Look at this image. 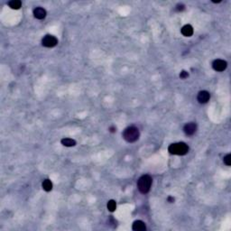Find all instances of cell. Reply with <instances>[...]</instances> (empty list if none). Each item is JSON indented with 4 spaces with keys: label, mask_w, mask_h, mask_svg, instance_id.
<instances>
[{
    "label": "cell",
    "mask_w": 231,
    "mask_h": 231,
    "mask_svg": "<svg viewBox=\"0 0 231 231\" xmlns=\"http://www.w3.org/2000/svg\"><path fill=\"white\" fill-rule=\"evenodd\" d=\"M152 177L145 174L141 176L137 181V188L139 191L143 194H146L150 191L151 186H152Z\"/></svg>",
    "instance_id": "obj_1"
},
{
    "label": "cell",
    "mask_w": 231,
    "mask_h": 231,
    "mask_svg": "<svg viewBox=\"0 0 231 231\" xmlns=\"http://www.w3.org/2000/svg\"><path fill=\"white\" fill-rule=\"evenodd\" d=\"M140 136V133L137 127H128L123 133V137L128 143H134L137 141Z\"/></svg>",
    "instance_id": "obj_2"
},
{
    "label": "cell",
    "mask_w": 231,
    "mask_h": 231,
    "mask_svg": "<svg viewBox=\"0 0 231 231\" xmlns=\"http://www.w3.org/2000/svg\"><path fill=\"white\" fill-rule=\"evenodd\" d=\"M168 151L171 154H176V155H185L189 152V147L185 143H176L172 144L168 147Z\"/></svg>",
    "instance_id": "obj_3"
},
{
    "label": "cell",
    "mask_w": 231,
    "mask_h": 231,
    "mask_svg": "<svg viewBox=\"0 0 231 231\" xmlns=\"http://www.w3.org/2000/svg\"><path fill=\"white\" fill-rule=\"evenodd\" d=\"M58 44L57 38L53 35H45L43 40H42V44L43 46L47 47V48H52V47L56 46Z\"/></svg>",
    "instance_id": "obj_4"
},
{
    "label": "cell",
    "mask_w": 231,
    "mask_h": 231,
    "mask_svg": "<svg viewBox=\"0 0 231 231\" xmlns=\"http://www.w3.org/2000/svg\"><path fill=\"white\" fill-rule=\"evenodd\" d=\"M227 66H228L227 61L223 60H220V59L215 60L212 63V67L216 71H223L227 69Z\"/></svg>",
    "instance_id": "obj_5"
},
{
    "label": "cell",
    "mask_w": 231,
    "mask_h": 231,
    "mask_svg": "<svg viewBox=\"0 0 231 231\" xmlns=\"http://www.w3.org/2000/svg\"><path fill=\"white\" fill-rule=\"evenodd\" d=\"M210 99V94L207 90H201L200 91L198 96H197V99L200 104H205L207 103Z\"/></svg>",
    "instance_id": "obj_6"
},
{
    "label": "cell",
    "mask_w": 231,
    "mask_h": 231,
    "mask_svg": "<svg viewBox=\"0 0 231 231\" xmlns=\"http://www.w3.org/2000/svg\"><path fill=\"white\" fill-rule=\"evenodd\" d=\"M197 130V125L194 122H191L186 124L183 127V131L187 136H192L195 134Z\"/></svg>",
    "instance_id": "obj_7"
},
{
    "label": "cell",
    "mask_w": 231,
    "mask_h": 231,
    "mask_svg": "<svg viewBox=\"0 0 231 231\" xmlns=\"http://www.w3.org/2000/svg\"><path fill=\"white\" fill-rule=\"evenodd\" d=\"M46 15V10L44 8H43V7H36L35 10H34V15H35V17L37 18V19H39V20H42V19L45 18Z\"/></svg>",
    "instance_id": "obj_8"
},
{
    "label": "cell",
    "mask_w": 231,
    "mask_h": 231,
    "mask_svg": "<svg viewBox=\"0 0 231 231\" xmlns=\"http://www.w3.org/2000/svg\"><path fill=\"white\" fill-rule=\"evenodd\" d=\"M132 229L135 231H145L146 229V226L145 223L143 222L142 220H136L133 223Z\"/></svg>",
    "instance_id": "obj_9"
},
{
    "label": "cell",
    "mask_w": 231,
    "mask_h": 231,
    "mask_svg": "<svg viewBox=\"0 0 231 231\" xmlns=\"http://www.w3.org/2000/svg\"><path fill=\"white\" fill-rule=\"evenodd\" d=\"M182 34L186 37H191L193 35V28L191 24H186L182 28Z\"/></svg>",
    "instance_id": "obj_10"
},
{
    "label": "cell",
    "mask_w": 231,
    "mask_h": 231,
    "mask_svg": "<svg viewBox=\"0 0 231 231\" xmlns=\"http://www.w3.org/2000/svg\"><path fill=\"white\" fill-rule=\"evenodd\" d=\"M61 145L67 147H71V146H75L76 145V141L71 138H63L61 139Z\"/></svg>",
    "instance_id": "obj_11"
},
{
    "label": "cell",
    "mask_w": 231,
    "mask_h": 231,
    "mask_svg": "<svg viewBox=\"0 0 231 231\" xmlns=\"http://www.w3.org/2000/svg\"><path fill=\"white\" fill-rule=\"evenodd\" d=\"M8 6L12 9H19L22 6V2L20 0H12L8 3Z\"/></svg>",
    "instance_id": "obj_12"
},
{
    "label": "cell",
    "mask_w": 231,
    "mask_h": 231,
    "mask_svg": "<svg viewBox=\"0 0 231 231\" xmlns=\"http://www.w3.org/2000/svg\"><path fill=\"white\" fill-rule=\"evenodd\" d=\"M43 189L45 191H51L52 190V182L50 181V180H44V182H43Z\"/></svg>",
    "instance_id": "obj_13"
},
{
    "label": "cell",
    "mask_w": 231,
    "mask_h": 231,
    "mask_svg": "<svg viewBox=\"0 0 231 231\" xmlns=\"http://www.w3.org/2000/svg\"><path fill=\"white\" fill-rule=\"evenodd\" d=\"M116 208V203L115 200H111L107 202V209L111 212L115 211Z\"/></svg>",
    "instance_id": "obj_14"
},
{
    "label": "cell",
    "mask_w": 231,
    "mask_h": 231,
    "mask_svg": "<svg viewBox=\"0 0 231 231\" xmlns=\"http://www.w3.org/2000/svg\"><path fill=\"white\" fill-rule=\"evenodd\" d=\"M224 162L228 165V166H230L231 165V154H227L225 157H224Z\"/></svg>",
    "instance_id": "obj_15"
},
{
    "label": "cell",
    "mask_w": 231,
    "mask_h": 231,
    "mask_svg": "<svg viewBox=\"0 0 231 231\" xmlns=\"http://www.w3.org/2000/svg\"><path fill=\"white\" fill-rule=\"evenodd\" d=\"M189 77V73L187 72V71H185V70H183L182 72H181V74H180V78L181 79H186V78H188Z\"/></svg>",
    "instance_id": "obj_16"
},
{
    "label": "cell",
    "mask_w": 231,
    "mask_h": 231,
    "mask_svg": "<svg viewBox=\"0 0 231 231\" xmlns=\"http://www.w3.org/2000/svg\"><path fill=\"white\" fill-rule=\"evenodd\" d=\"M183 9H184V6H183V4H181V5L179 4V5L176 6V10H177V11H183Z\"/></svg>",
    "instance_id": "obj_17"
},
{
    "label": "cell",
    "mask_w": 231,
    "mask_h": 231,
    "mask_svg": "<svg viewBox=\"0 0 231 231\" xmlns=\"http://www.w3.org/2000/svg\"><path fill=\"white\" fill-rule=\"evenodd\" d=\"M167 200H168V201L171 202V203H173V201H174V198H173V197H168Z\"/></svg>",
    "instance_id": "obj_18"
},
{
    "label": "cell",
    "mask_w": 231,
    "mask_h": 231,
    "mask_svg": "<svg viewBox=\"0 0 231 231\" xmlns=\"http://www.w3.org/2000/svg\"><path fill=\"white\" fill-rule=\"evenodd\" d=\"M115 127H111V128H110V131H111V132H115Z\"/></svg>",
    "instance_id": "obj_19"
}]
</instances>
